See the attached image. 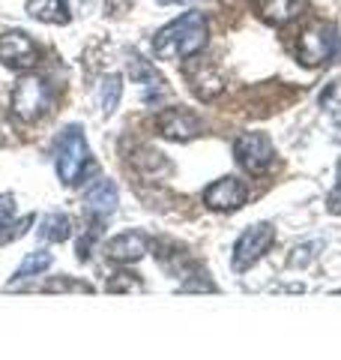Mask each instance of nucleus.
Here are the masks:
<instances>
[{
	"instance_id": "nucleus-12",
	"label": "nucleus",
	"mask_w": 341,
	"mask_h": 360,
	"mask_svg": "<svg viewBox=\"0 0 341 360\" xmlns=\"http://www.w3.org/2000/svg\"><path fill=\"white\" fill-rule=\"evenodd\" d=\"M105 252H108L111 262L135 264V262H141V258L147 255V238H144V234H138V231H123L114 240H108Z\"/></svg>"
},
{
	"instance_id": "nucleus-15",
	"label": "nucleus",
	"mask_w": 341,
	"mask_h": 360,
	"mask_svg": "<svg viewBox=\"0 0 341 360\" xmlns=\"http://www.w3.org/2000/svg\"><path fill=\"white\" fill-rule=\"evenodd\" d=\"M33 222V217H25L21 222H15V198L13 195H0V243H9L21 238L27 231V225Z\"/></svg>"
},
{
	"instance_id": "nucleus-5",
	"label": "nucleus",
	"mask_w": 341,
	"mask_h": 360,
	"mask_svg": "<svg viewBox=\"0 0 341 360\" xmlns=\"http://www.w3.org/2000/svg\"><path fill=\"white\" fill-rule=\"evenodd\" d=\"M51 103V90L39 75H25L13 90V115L25 123L39 120Z\"/></svg>"
},
{
	"instance_id": "nucleus-14",
	"label": "nucleus",
	"mask_w": 341,
	"mask_h": 360,
	"mask_svg": "<svg viewBox=\"0 0 341 360\" xmlns=\"http://www.w3.org/2000/svg\"><path fill=\"white\" fill-rule=\"evenodd\" d=\"M302 9V0H258V15L267 21V25H288L290 18H297Z\"/></svg>"
},
{
	"instance_id": "nucleus-2",
	"label": "nucleus",
	"mask_w": 341,
	"mask_h": 360,
	"mask_svg": "<svg viewBox=\"0 0 341 360\" xmlns=\"http://www.w3.org/2000/svg\"><path fill=\"white\" fill-rule=\"evenodd\" d=\"M54 165H57V177H60L66 186H78L90 172H93V160H90V148H87L81 127L63 129L60 144H57Z\"/></svg>"
},
{
	"instance_id": "nucleus-8",
	"label": "nucleus",
	"mask_w": 341,
	"mask_h": 360,
	"mask_svg": "<svg viewBox=\"0 0 341 360\" xmlns=\"http://www.w3.org/2000/svg\"><path fill=\"white\" fill-rule=\"evenodd\" d=\"M156 129L168 141H192L203 132V123L189 108H162L156 115Z\"/></svg>"
},
{
	"instance_id": "nucleus-18",
	"label": "nucleus",
	"mask_w": 341,
	"mask_h": 360,
	"mask_svg": "<svg viewBox=\"0 0 341 360\" xmlns=\"http://www.w3.org/2000/svg\"><path fill=\"white\" fill-rule=\"evenodd\" d=\"M120 96H123V78L117 72H111L102 78V87H99V103H102V115L111 117L120 105Z\"/></svg>"
},
{
	"instance_id": "nucleus-3",
	"label": "nucleus",
	"mask_w": 341,
	"mask_h": 360,
	"mask_svg": "<svg viewBox=\"0 0 341 360\" xmlns=\"http://www.w3.org/2000/svg\"><path fill=\"white\" fill-rule=\"evenodd\" d=\"M338 51V30L323 21H314L300 33L297 42V58L302 66H323L335 58Z\"/></svg>"
},
{
	"instance_id": "nucleus-17",
	"label": "nucleus",
	"mask_w": 341,
	"mask_h": 360,
	"mask_svg": "<svg viewBox=\"0 0 341 360\" xmlns=\"http://www.w3.org/2000/svg\"><path fill=\"white\" fill-rule=\"evenodd\" d=\"M51 264H54V255H51V252H45V250L27 252L25 262H21V267L15 270V276H13V283H9V288H13L15 283H25V279H30V276L45 274V270H48Z\"/></svg>"
},
{
	"instance_id": "nucleus-21",
	"label": "nucleus",
	"mask_w": 341,
	"mask_h": 360,
	"mask_svg": "<svg viewBox=\"0 0 341 360\" xmlns=\"http://www.w3.org/2000/svg\"><path fill=\"white\" fill-rule=\"evenodd\" d=\"M326 207H329V213H341V165H338V180H335V189L329 193V201H326Z\"/></svg>"
},
{
	"instance_id": "nucleus-19",
	"label": "nucleus",
	"mask_w": 341,
	"mask_h": 360,
	"mask_svg": "<svg viewBox=\"0 0 341 360\" xmlns=\"http://www.w3.org/2000/svg\"><path fill=\"white\" fill-rule=\"evenodd\" d=\"M192 84H195V94L198 99H215L225 90V82L215 72H201V75H192Z\"/></svg>"
},
{
	"instance_id": "nucleus-11",
	"label": "nucleus",
	"mask_w": 341,
	"mask_h": 360,
	"mask_svg": "<svg viewBox=\"0 0 341 360\" xmlns=\"http://www.w3.org/2000/svg\"><path fill=\"white\" fill-rule=\"evenodd\" d=\"M117 205H120V193L111 180H93L84 189V210L93 219H108L117 210Z\"/></svg>"
},
{
	"instance_id": "nucleus-13",
	"label": "nucleus",
	"mask_w": 341,
	"mask_h": 360,
	"mask_svg": "<svg viewBox=\"0 0 341 360\" xmlns=\"http://www.w3.org/2000/svg\"><path fill=\"white\" fill-rule=\"evenodd\" d=\"M27 15L42 25H69V4L66 0H27Z\"/></svg>"
},
{
	"instance_id": "nucleus-7",
	"label": "nucleus",
	"mask_w": 341,
	"mask_h": 360,
	"mask_svg": "<svg viewBox=\"0 0 341 360\" xmlns=\"http://www.w3.org/2000/svg\"><path fill=\"white\" fill-rule=\"evenodd\" d=\"M248 201V186L240 177H219L203 189V205L219 213H234Z\"/></svg>"
},
{
	"instance_id": "nucleus-24",
	"label": "nucleus",
	"mask_w": 341,
	"mask_h": 360,
	"mask_svg": "<svg viewBox=\"0 0 341 360\" xmlns=\"http://www.w3.org/2000/svg\"><path fill=\"white\" fill-rule=\"evenodd\" d=\"M156 4H165V6H170V4H192V0H156Z\"/></svg>"
},
{
	"instance_id": "nucleus-6",
	"label": "nucleus",
	"mask_w": 341,
	"mask_h": 360,
	"mask_svg": "<svg viewBox=\"0 0 341 360\" xmlns=\"http://www.w3.org/2000/svg\"><path fill=\"white\" fill-rule=\"evenodd\" d=\"M272 243H276V229L269 222L248 225L240 234V240L234 243V270H248L252 264H258L269 252Z\"/></svg>"
},
{
	"instance_id": "nucleus-9",
	"label": "nucleus",
	"mask_w": 341,
	"mask_h": 360,
	"mask_svg": "<svg viewBox=\"0 0 341 360\" xmlns=\"http://www.w3.org/2000/svg\"><path fill=\"white\" fill-rule=\"evenodd\" d=\"M39 58V49L25 30H4L0 33V63L9 70H30Z\"/></svg>"
},
{
	"instance_id": "nucleus-20",
	"label": "nucleus",
	"mask_w": 341,
	"mask_h": 360,
	"mask_svg": "<svg viewBox=\"0 0 341 360\" xmlns=\"http://www.w3.org/2000/svg\"><path fill=\"white\" fill-rule=\"evenodd\" d=\"M317 250H323V240H312V243H302V246H297V250H293V255H290V264H293V267L309 264L312 258L317 255Z\"/></svg>"
},
{
	"instance_id": "nucleus-22",
	"label": "nucleus",
	"mask_w": 341,
	"mask_h": 360,
	"mask_svg": "<svg viewBox=\"0 0 341 360\" xmlns=\"http://www.w3.org/2000/svg\"><path fill=\"white\" fill-rule=\"evenodd\" d=\"M120 279L117 283H108V291H123V288H138V283H135V279H129L126 274H117Z\"/></svg>"
},
{
	"instance_id": "nucleus-16",
	"label": "nucleus",
	"mask_w": 341,
	"mask_h": 360,
	"mask_svg": "<svg viewBox=\"0 0 341 360\" xmlns=\"http://www.w3.org/2000/svg\"><path fill=\"white\" fill-rule=\"evenodd\" d=\"M39 238L48 240V243H63L72 238V222L66 213H48L42 222H39Z\"/></svg>"
},
{
	"instance_id": "nucleus-1",
	"label": "nucleus",
	"mask_w": 341,
	"mask_h": 360,
	"mask_svg": "<svg viewBox=\"0 0 341 360\" xmlns=\"http://www.w3.org/2000/svg\"><path fill=\"white\" fill-rule=\"evenodd\" d=\"M207 39H210L207 15L192 9V13H183L180 18L168 21V25L156 33L153 54L159 60H189L203 51Z\"/></svg>"
},
{
	"instance_id": "nucleus-23",
	"label": "nucleus",
	"mask_w": 341,
	"mask_h": 360,
	"mask_svg": "<svg viewBox=\"0 0 341 360\" xmlns=\"http://www.w3.org/2000/svg\"><path fill=\"white\" fill-rule=\"evenodd\" d=\"M13 141H15L13 129L6 127V120H0V144H13Z\"/></svg>"
},
{
	"instance_id": "nucleus-10",
	"label": "nucleus",
	"mask_w": 341,
	"mask_h": 360,
	"mask_svg": "<svg viewBox=\"0 0 341 360\" xmlns=\"http://www.w3.org/2000/svg\"><path fill=\"white\" fill-rule=\"evenodd\" d=\"M129 75L132 82L141 84V99L147 105H159L162 99L168 96V87H165V78L156 72V66L150 60H144L141 54H132L129 60Z\"/></svg>"
},
{
	"instance_id": "nucleus-4",
	"label": "nucleus",
	"mask_w": 341,
	"mask_h": 360,
	"mask_svg": "<svg viewBox=\"0 0 341 360\" xmlns=\"http://www.w3.org/2000/svg\"><path fill=\"white\" fill-rule=\"evenodd\" d=\"M234 160L248 174H267L276 165V144L267 132H243L234 141Z\"/></svg>"
}]
</instances>
